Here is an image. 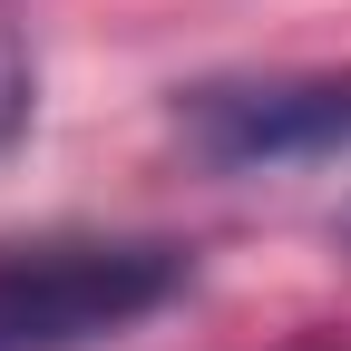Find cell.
<instances>
[{
  "label": "cell",
  "mask_w": 351,
  "mask_h": 351,
  "mask_svg": "<svg viewBox=\"0 0 351 351\" xmlns=\"http://www.w3.org/2000/svg\"><path fill=\"white\" fill-rule=\"evenodd\" d=\"M186 244L147 234H29L0 244V351H88L186 293Z\"/></svg>",
  "instance_id": "cell-1"
},
{
  "label": "cell",
  "mask_w": 351,
  "mask_h": 351,
  "mask_svg": "<svg viewBox=\"0 0 351 351\" xmlns=\"http://www.w3.org/2000/svg\"><path fill=\"white\" fill-rule=\"evenodd\" d=\"M176 137L225 176L341 166L351 156V69H283V78H205L176 98Z\"/></svg>",
  "instance_id": "cell-2"
},
{
  "label": "cell",
  "mask_w": 351,
  "mask_h": 351,
  "mask_svg": "<svg viewBox=\"0 0 351 351\" xmlns=\"http://www.w3.org/2000/svg\"><path fill=\"white\" fill-rule=\"evenodd\" d=\"M29 88H39V69H29V39L0 20V147L29 127Z\"/></svg>",
  "instance_id": "cell-3"
}]
</instances>
